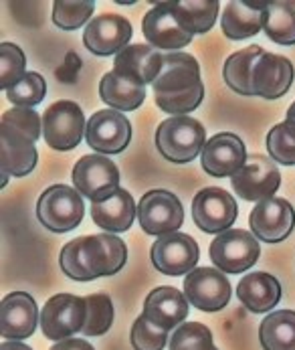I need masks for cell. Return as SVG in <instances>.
<instances>
[{
  "label": "cell",
  "mask_w": 295,
  "mask_h": 350,
  "mask_svg": "<svg viewBox=\"0 0 295 350\" xmlns=\"http://www.w3.org/2000/svg\"><path fill=\"white\" fill-rule=\"evenodd\" d=\"M128 261V247L117 235L101 233L69 241L59 263L67 278L75 282H92L98 278L115 275Z\"/></svg>",
  "instance_id": "cell-1"
},
{
  "label": "cell",
  "mask_w": 295,
  "mask_h": 350,
  "mask_svg": "<svg viewBox=\"0 0 295 350\" xmlns=\"http://www.w3.org/2000/svg\"><path fill=\"white\" fill-rule=\"evenodd\" d=\"M206 144L204 126L188 116H174L164 120L156 130V148L158 152L174 162L186 164L193 162Z\"/></svg>",
  "instance_id": "cell-2"
},
{
  "label": "cell",
  "mask_w": 295,
  "mask_h": 350,
  "mask_svg": "<svg viewBox=\"0 0 295 350\" xmlns=\"http://www.w3.org/2000/svg\"><path fill=\"white\" fill-rule=\"evenodd\" d=\"M85 215L83 197L67 185L49 187L37 202L39 223L53 233H67L79 227Z\"/></svg>",
  "instance_id": "cell-3"
},
{
  "label": "cell",
  "mask_w": 295,
  "mask_h": 350,
  "mask_svg": "<svg viewBox=\"0 0 295 350\" xmlns=\"http://www.w3.org/2000/svg\"><path fill=\"white\" fill-rule=\"evenodd\" d=\"M87 122L75 101H55L43 113V138L47 146L57 152L77 148L85 136Z\"/></svg>",
  "instance_id": "cell-4"
},
{
  "label": "cell",
  "mask_w": 295,
  "mask_h": 350,
  "mask_svg": "<svg viewBox=\"0 0 295 350\" xmlns=\"http://www.w3.org/2000/svg\"><path fill=\"white\" fill-rule=\"evenodd\" d=\"M87 320V300L73 294H57L41 310V330L53 340H69L73 334L83 332Z\"/></svg>",
  "instance_id": "cell-5"
},
{
  "label": "cell",
  "mask_w": 295,
  "mask_h": 350,
  "mask_svg": "<svg viewBox=\"0 0 295 350\" xmlns=\"http://www.w3.org/2000/svg\"><path fill=\"white\" fill-rule=\"evenodd\" d=\"M261 245L253 233L243 229H229L210 243V261L223 273H243L257 263Z\"/></svg>",
  "instance_id": "cell-6"
},
{
  "label": "cell",
  "mask_w": 295,
  "mask_h": 350,
  "mask_svg": "<svg viewBox=\"0 0 295 350\" xmlns=\"http://www.w3.org/2000/svg\"><path fill=\"white\" fill-rule=\"evenodd\" d=\"M231 187L241 199L249 202L273 199L281 187V172L271 158L263 154H249L245 166L231 176Z\"/></svg>",
  "instance_id": "cell-7"
},
{
  "label": "cell",
  "mask_w": 295,
  "mask_h": 350,
  "mask_svg": "<svg viewBox=\"0 0 295 350\" xmlns=\"http://www.w3.org/2000/svg\"><path fill=\"white\" fill-rule=\"evenodd\" d=\"M138 221L148 235L164 237L178 233L184 223L182 202L170 191H150L138 202Z\"/></svg>",
  "instance_id": "cell-8"
},
{
  "label": "cell",
  "mask_w": 295,
  "mask_h": 350,
  "mask_svg": "<svg viewBox=\"0 0 295 350\" xmlns=\"http://www.w3.org/2000/svg\"><path fill=\"white\" fill-rule=\"evenodd\" d=\"M75 191L92 202L109 197L120 189V170L103 154H87L73 166Z\"/></svg>",
  "instance_id": "cell-9"
},
{
  "label": "cell",
  "mask_w": 295,
  "mask_h": 350,
  "mask_svg": "<svg viewBox=\"0 0 295 350\" xmlns=\"http://www.w3.org/2000/svg\"><path fill=\"white\" fill-rule=\"evenodd\" d=\"M251 231L263 243L285 241L295 227V208L292 202L281 197L261 200L249 215Z\"/></svg>",
  "instance_id": "cell-10"
},
{
  "label": "cell",
  "mask_w": 295,
  "mask_h": 350,
  "mask_svg": "<svg viewBox=\"0 0 295 350\" xmlns=\"http://www.w3.org/2000/svg\"><path fill=\"white\" fill-rule=\"evenodd\" d=\"M184 296L197 310L219 312L231 301L233 288L227 275L216 267H197L184 280Z\"/></svg>",
  "instance_id": "cell-11"
},
{
  "label": "cell",
  "mask_w": 295,
  "mask_h": 350,
  "mask_svg": "<svg viewBox=\"0 0 295 350\" xmlns=\"http://www.w3.org/2000/svg\"><path fill=\"white\" fill-rule=\"evenodd\" d=\"M152 263L160 273L178 278L188 275L193 269H197L200 247L198 243L184 233H170L164 237H158L150 251Z\"/></svg>",
  "instance_id": "cell-12"
},
{
  "label": "cell",
  "mask_w": 295,
  "mask_h": 350,
  "mask_svg": "<svg viewBox=\"0 0 295 350\" xmlns=\"http://www.w3.org/2000/svg\"><path fill=\"white\" fill-rule=\"evenodd\" d=\"M239 208L231 193L223 189H202L193 200V219L200 231L221 235L233 229Z\"/></svg>",
  "instance_id": "cell-13"
},
{
  "label": "cell",
  "mask_w": 295,
  "mask_h": 350,
  "mask_svg": "<svg viewBox=\"0 0 295 350\" xmlns=\"http://www.w3.org/2000/svg\"><path fill=\"white\" fill-rule=\"evenodd\" d=\"M85 140L98 154H120L130 146L132 124L115 109H101L87 120Z\"/></svg>",
  "instance_id": "cell-14"
},
{
  "label": "cell",
  "mask_w": 295,
  "mask_h": 350,
  "mask_svg": "<svg viewBox=\"0 0 295 350\" xmlns=\"http://www.w3.org/2000/svg\"><path fill=\"white\" fill-rule=\"evenodd\" d=\"M41 326L37 301L27 292H12L0 301V334L6 340L23 342Z\"/></svg>",
  "instance_id": "cell-15"
},
{
  "label": "cell",
  "mask_w": 295,
  "mask_h": 350,
  "mask_svg": "<svg viewBox=\"0 0 295 350\" xmlns=\"http://www.w3.org/2000/svg\"><path fill=\"white\" fill-rule=\"evenodd\" d=\"M247 156L249 154L245 150V144L239 136L231 132H221L206 140L200 154V164L206 174L227 178L235 176L245 166Z\"/></svg>",
  "instance_id": "cell-16"
},
{
  "label": "cell",
  "mask_w": 295,
  "mask_h": 350,
  "mask_svg": "<svg viewBox=\"0 0 295 350\" xmlns=\"http://www.w3.org/2000/svg\"><path fill=\"white\" fill-rule=\"evenodd\" d=\"M294 77V63L287 57L265 51L257 59L253 69V77H251L253 96L263 100H279L292 90Z\"/></svg>",
  "instance_id": "cell-17"
},
{
  "label": "cell",
  "mask_w": 295,
  "mask_h": 350,
  "mask_svg": "<svg viewBox=\"0 0 295 350\" xmlns=\"http://www.w3.org/2000/svg\"><path fill=\"white\" fill-rule=\"evenodd\" d=\"M132 25L122 14H101L89 21L83 33L85 49L99 57L117 55L132 41Z\"/></svg>",
  "instance_id": "cell-18"
},
{
  "label": "cell",
  "mask_w": 295,
  "mask_h": 350,
  "mask_svg": "<svg viewBox=\"0 0 295 350\" xmlns=\"http://www.w3.org/2000/svg\"><path fill=\"white\" fill-rule=\"evenodd\" d=\"M142 31L150 47L172 51V53L191 45V41L195 39L176 21L170 2H158L154 4V8L148 10L142 21Z\"/></svg>",
  "instance_id": "cell-19"
},
{
  "label": "cell",
  "mask_w": 295,
  "mask_h": 350,
  "mask_svg": "<svg viewBox=\"0 0 295 350\" xmlns=\"http://www.w3.org/2000/svg\"><path fill=\"white\" fill-rule=\"evenodd\" d=\"M202 83L200 79V65L198 61L182 51L166 53L164 55V65L152 83L154 96H174L182 94L188 90H195Z\"/></svg>",
  "instance_id": "cell-20"
},
{
  "label": "cell",
  "mask_w": 295,
  "mask_h": 350,
  "mask_svg": "<svg viewBox=\"0 0 295 350\" xmlns=\"http://www.w3.org/2000/svg\"><path fill=\"white\" fill-rule=\"evenodd\" d=\"M164 65V55L150 45H128L113 59V71L138 85H152Z\"/></svg>",
  "instance_id": "cell-21"
},
{
  "label": "cell",
  "mask_w": 295,
  "mask_h": 350,
  "mask_svg": "<svg viewBox=\"0 0 295 350\" xmlns=\"http://www.w3.org/2000/svg\"><path fill=\"white\" fill-rule=\"evenodd\" d=\"M142 314L158 328L172 332L180 324H184V320L188 316V300L180 290L162 286L148 294Z\"/></svg>",
  "instance_id": "cell-22"
},
{
  "label": "cell",
  "mask_w": 295,
  "mask_h": 350,
  "mask_svg": "<svg viewBox=\"0 0 295 350\" xmlns=\"http://www.w3.org/2000/svg\"><path fill=\"white\" fill-rule=\"evenodd\" d=\"M89 213L99 229L107 233H124L134 225V219H138V204L128 191L120 187L109 197L92 202Z\"/></svg>",
  "instance_id": "cell-23"
},
{
  "label": "cell",
  "mask_w": 295,
  "mask_h": 350,
  "mask_svg": "<svg viewBox=\"0 0 295 350\" xmlns=\"http://www.w3.org/2000/svg\"><path fill=\"white\" fill-rule=\"evenodd\" d=\"M0 144H2V180L4 189L10 176H27L35 170L39 152L33 140L14 134L6 128H0Z\"/></svg>",
  "instance_id": "cell-24"
},
{
  "label": "cell",
  "mask_w": 295,
  "mask_h": 350,
  "mask_svg": "<svg viewBox=\"0 0 295 350\" xmlns=\"http://www.w3.org/2000/svg\"><path fill=\"white\" fill-rule=\"evenodd\" d=\"M237 298L253 314H267L281 301V284L275 275L253 271L237 286Z\"/></svg>",
  "instance_id": "cell-25"
},
{
  "label": "cell",
  "mask_w": 295,
  "mask_h": 350,
  "mask_svg": "<svg viewBox=\"0 0 295 350\" xmlns=\"http://www.w3.org/2000/svg\"><path fill=\"white\" fill-rule=\"evenodd\" d=\"M265 6L267 2H229L221 18L225 37L231 41L255 37L265 27Z\"/></svg>",
  "instance_id": "cell-26"
},
{
  "label": "cell",
  "mask_w": 295,
  "mask_h": 350,
  "mask_svg": "<svg viewBox=\"0 0 295 350\" xmlns=\"http://www.w3.org/2000/svg\"><path fill=\"white\" fill-rule=\"evenodd\" d=\"M99 96L109 109L115 111H134L146 100V88L138 85L126 77H120L115 71H109L101 77Z\"/></svg>",
  "instance_id": "cell-27"
},
{
  "label": "cell",
  "mask_w": 295,
  "mask_h": 350,
  "mask_svg": "<svg viewBox=\"0 0 295 350\" xmlns=\"http://www.w3.org/2000/svg\"><path fill=\"white\" fill-rule=\"evenodd\" d=\"M170 8L176 16V21L182 25V29L186 33L195 35H202L208 33L219 16V8L221 4L216 0H176L170 2Z\"/></svg>",
  "instance_id": "cell-28"
},
{
  "label": "cell",
  "mask_w": 295,
  "mask_h": 350,
  "mask_svg": "<svg viewBox=\"0 0 295 350\" xmlns=\"http://www.w3.org/2000/svg\"><path fill=\"white\" fill-rule=\"evenodd\" d=\"M263 350H295V312L279 310L263 318L259 326Z\"/></svg>",
  "instance_id": "cell-29"
},
{
  "label": "cell",
  "mask_w": 295,
  "mask_h": 350,
  "mask_svg": "<svg viewBox=\"0 0 295 350\" xmlns=\"http://www.w3.org/2000/svg\"><path fill=\"white\" fill-rule=\"evenodd\" d=\"M265 51L259 45H251L247 49L233 53L227 61H225V69H223V77L225 83L239 96H253V88H251V77H253V69L257 59L263 55Z\"/></svg>",
  "instance_id": "cell-30"
},
{
  "label": "cell",
  "mask_w": 295,
  "mask_h": 350,
  "mask_svg": "<svg viewBox=\"0 0 295 350\" xmlns=\"http://www.w3.org/2000/svg\"><path fill=\"white\" fill-rule=\"evenodd\" d=\"M263 31L277 45H295L294 0H273V2H267Z\"/></svg>",
  "instance_id": "cell-31"
},
{
  "label": "cell",
  "mask_w": 295,
  "mask_h": 350,
  "mask_svg": "<svg viewBox=\"0 0 295 350\" xmlns=\"http://www.w3.org/2000/svg\"><path fill=\"white\" fill-rule=\"evenodd\" d=\"M94 10L96 2L92 0H57L53 4V23L63 31H75L89 25Z\"/></svg>",
  "instance_id": "cell-32"
},
{
  "label": "cell",
  "mask_w": 295,
  "mask_h": 350,
  "mask_svg": "<svg viewBox=\"0 0 295 350\" xmlns=\"http://www.w3.org/2000/svg\"><path fill=\"white\" fill-rule=\"evenodd\" d=\"M0 128H6L14 134H20L37 142L43 134V118L33 107H10L2 113Z\"/></svg>",
  "instance_id": "cell-33"
},
{
  "label": "cell",
  "mask_w": 295,
  "mask_h": 350,
  "mask_svg": "<svg viewBox=\"0 0 295 350\" xmlns=\"http://www.w3.org/2000/svg\"><path fill=\"white\" fill-rule=\"evenodd\" d=\"M170 350H214L212 332L200 322H184L180 324L168 342Z\"/></svg>",
  "instance_id": "cell-34"
},
{
  "label": "cell",
  "mask_w": 295,
  "mask_h": 350,
  "mask_svg": "<svg viewBox=\"0 0 295 350\" xmlns=\"http://www.w3.org/2000/svg\"><path fill=\"white\" fill-rule=\"evenodd\" d=\"M47 83L45 77L37 71H27L25 77L6 92V100L14 103V107H35L45 100Z\"/></svg>",
  "instance_id": "cell-35"
},
{
  "label": "cell",
  "mask_w": 295,
  "mask_h": 350,
  "mask_svg": "<svg viewBox=\"0 0 295 350\" xmlns=\"http://www.w3.org/2000/svg\"><path fill=\"white\" fill-rule=\"evenodd\" d=\"M267 152L273 162L283 166L295 164V126L290 122H281L273 126L267 134Z\"/></svg>",
  "instance_id": "cell-36"
},
{
  "label": "cell",
  "mask_w": 295,
  "mask_h": 350,
  "mask_svg": "<svg viewBox=\"0 0 295 350\" xmlns=\"http://www.w3.org/2000/svg\"><path fill=\"white\" fill-rule=\"evenodd\" d=\"M27 57L23 49L14 43L0 45V90H12L25 77Z\"/></svg>",
  "instance_id": "cell-37"
},
{
  "label": "cell",
  "mask_w": 295,
  "mask_h": 350,
  "mask_svg": "<svg viewBox=\"0 0 295 350\" xmlns=\"http://www.w3.org/2000/svg\"><path fill=\"white\" fill-rule=\"evenodd\" d=\"M87 300V320L83 334L85 336H103L113 324V304L105 294H92Z\"/></svg>",
  "instance_id": "cell-38"
},
{
  "label": "cell",
  "mask_w": 295,
  "mask_h": 350,
  "mask_svg": "<svg viewBox=\"0 0 295 350\" xmlns=\"http://www.w3.org/2000/svg\"><path fill=\"white\" fill-rule=\"evenodd\" d=\"M130 340H132L134 350H164L170 342L168 332L152 324L144 314L136 318L132 332H130Z\"/></svg>",
  "instance_id": "cell-39"
},
{
  "label": "cell",
  "mask_w": 295,
  "mask_h": 350,
  "mask_svg": "<svg viewBox=\"0 0 295 350\" xmlns=\"http://www.w3.org/2000/svg\"><path fill=\"white\" fill-rule=\"evenodd\" d=\"M154 100L162 111L170 113L172 118L174 116H186V113L195 111L204 100V85L200 83L195 90L174 94V96H154Z\"/></svg>",
  "instance_id": "cell-40"
},
{
  "label": "cell",
  "mask_w": 295,
  "mask_h": 350,
  "mask_svg": "<svg viewBox=\"0 0 295 350\" xmlns=\"http://www.w3.org/2000/svg\"><path fill=\"white\" fill-rule=\"evenodd\" d=\"M51 350H96L87 340L83 338H69V340H61L55 342V347Z\"/></svg>",
  "instance_id": "cell-41"
},
{
  "label": "cell",
  "mask_w": 295,
  "mask_h": 350,
  "mask_svg": "<svg viewBox=\"0 0 295 350\" xmlns=\"http://www.w3.org/2000/svg\"><path fill=\"white\" fill-rule=\"evenodd\" d=\"M0 350H33L31 347H27L25 342H14V340H6L2 342Z\"/></svg>",
  "instance_id": "cell-42"
},
{
  "label": "cell",
  "mask_w": 295,
  "mask_h": 350,
  "mask_svg": "<svg viewBox=\"0 0 295 350\" xmlns=\"http://www.w3.org/2000/svg\"><path fill=\"white\" fill-rule=\"evenodd\" d=\"M285 122H290V124H294L295 126V101L290 105V109H287V118H285Z\"/></svg>",
  "instance_id": "cell-43"
},
{
  "label": "cell",
  "mask_w": 295,
  "mask_h": 350,
  "mask_svg": "<svg viewBox=\"0 0 295 350\" xmlns=\"http://www.w3.org/2000/svg\"><path fill=\"white\" fill-rule=\"evenodd\" d=\"M214 350H219V349H214Z\"/></svg>",
  "instance_id": "cell-44"
}]
</instances>
